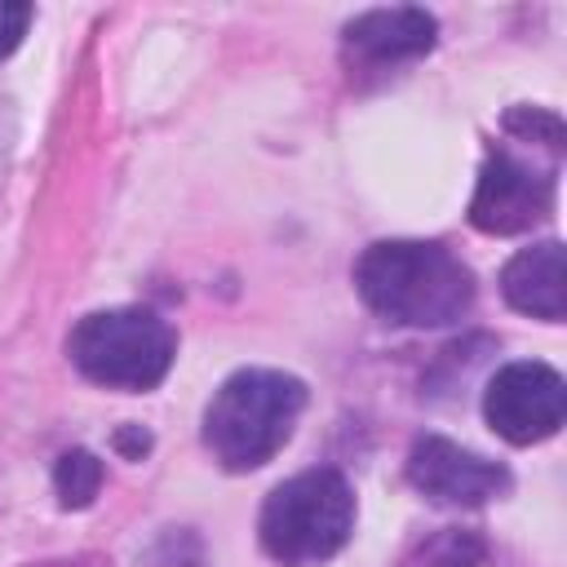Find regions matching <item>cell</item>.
<instances>
[{
	"label": "cell",
	"mask_w": 567,
	"mask_h": 567,
	"mask_svg": "<svg viewBox=\"0 0 567 567\" xmlns=\"http://www.w3.org/2000/svg\"><path fill=\"white\" fill-rule=\"evenodd\" d=\"M363 306L399 328H447L474 306L470 266L434 239H381L354 261Z\"/></svg>",
	"instance_id": "obj_1"
},
{
	"label": "cell",
	"mask_w": 567,
	"mask_h": 567,
	"mask_svg": "<svg viewBox=\"0 0 567 567\" xmlns=\"http://www.w3.org/2000/svg\"><path fill=\"white\" fill-rule=\"evenodd\" d=\"M509 142H496L478 168L470 221L483 235H518L549 217L558 159H563V120L540 106H514L505 115Z\"/></svg>",
	"instance_id": "obj_2"
},
{
	"label": "cell",
	"mask_w": 567,
	"mask_h": 567,
	"mask_svg": "<svg viewBox=\"0 0 567 567\" xmlns=\"http://www.w3.org/2000/svg\"><path fill=\"white\" fill-rule=\"evenodd\" d=\"M301 412L306 381L279 368H239L204 408V447L230 474L261 470L292 439Z\"/></svg>",
	"instance_id": "obj_3"
},
{
	"label": "cell",
	"mask_w": 567,
	"mask_h": 567,
	"mask_svg": "<svg viewBox=\"0 0 567 567\" xmlns=\"http://www.w3.org/2000/svg\"><path fill=\"white\" fill-rule=\"evenodd\" d=\"M354 532V492L337 470H301L284 478L257 518L261 549L284 567H319L346 549Z\"/></svg>",
	"instance_id": "obj_4"
},
{
	"label": "cell",
	"mask_w": 567,
	"mask_h": 567,
	"mask_svg": "<svg viewBox=\"0 0 567 567\" xmlns=\"http://www.w3.org/2000/svg\"><path fill=\"white\" fill-rule=\"evenodd\" d=\"M66 354L80 368V377H89L93 385L142 394L168 377L173 354H177V337L155 310L111 306V310L84 315L71 328Z\"/></svg>",
	"instance_id": "obj_5"
},
{
	"label": "cell",
	"mask_w": 567,
	"mask_h": 567,
	"mask_svg": "<svg viewBox=\"0 0 567 567\" xmlns=\"http://www.w3.org/2000/svg\"><path fill=\"white\" fill-rule=\"evenodd\" d=\"M563 412H567V385H563L558 368L536 363V359L505 363L483 390L487 425L514 447L554 439L563 425Z\"/></svg>",
	"instance_id": "obj_6"
},
{
	"label": "cell",
	"mask_w": 567,
	"mask_h": 567,
	"mask_svg": "<svg viewBox=\"0 0 567 567\" xmlns=\"http://www.w3.org/2000/svg\"><path fill=\"white\" fill-rule=\"evenodd\" d=\"M408 483L434 501V505H456L474 509L509 492V470L483 452H470L443 434H425L408 452Z\"/></svg>",
	"instance_id": "obj_7"
},
{
	"label": "cell",
	"mask_w": 567,
	"mask_h": 567,
	"mask_svg": "<svg viewBox=\"0 0 567 567\" xmlns=\"http://www.w3.org/2000/svg\"><path fill=\"white\" fill-rule=\"evenodd\" d=\"M434 40H439V22H434V13L416 9V4L368 9L341 27V49H346L350 66H372V71L416 62L434 49Z\"/></svg>",
	"instance_id": "obj_8"
},
{
	"label": "cell",
	"mask_w": 567,
	"mask_h": 567,
	"mask_svg": "<svg viewBox=\"0 0 567 567\" xmlns=\"http://www.w3.org/2000/svg\"><path fill=\"white\" fill-rule=\"evenodd\" d=\"M501 297L532 319L558 323L567 315V261L558 239H540L518 248L501 270Z\"/></svg>",
	"instance_id": "obj_9"
},
{
	"label": "cell",
	"mask_w": 567,
	"mask_h": 567,
	"mask_svg": "<svg viewBox=\"0 0 567 567\" xmlns=\"http://www.w3.org/2000/svg\"><path fill=\"white\" fill-rule=\"evenodd\" d=\"M403 567H496V558H492L487 540L474 532H439Z\"/></svg>",
	"instance_id": "obj_10"
},
{
	"label": "cell",
	"mask_w": 567,
	"mask_h": 567,
	"mask_svg": "<svg viewBox=\"0 0 567 567\" xmlns=\"http://www.w3.org/2000/svg\"><path fill=\"white\" fill-rule=\"evenodd\" d=\"M53 487H58V501L66 509H84L93 505V496L102 492V461L84 447H71L58 456L53 465Z\"/></svg>",
	"instance_id": "obj_11"
},
{
	"label": "cell",
	"mask_w": 567,
	"mask_h": 567,
	"mask_svg": "<svg viewBox=\"0 0 567 567\" xmlns=\"http://www.w3.org/2000/svg\"><path fill=\"white\" fill-rule=\"evenodd\" d=\"M137 567H204V540L190 527H164Z\"/></svg>",
	"instance_id": "obj_12"
},
{
	"label": "cell",
	"mask_w": 567,
	"mask_h": 567,
	"mask_svg": "<svg viewBox=\"0 0 567 567\" xmlns=\"http://www.w3.org/2000/svg\"><path fill=\"white\" fill-rule=\"evenodd\" d=\"M31 27V4H18V0H0V62L22 44Z\"/></svg>",
	"instance_id": "obj_13"
},
{
	"label": "cell",
	"mask_w": 567,
	"mask_h": 567,
	"mask_svg": "<svg viewBox=\"0 0 567 567\" xmlns=\"http://www.w3.org/2000/svg\"><path fill=\"white\" fill-rule=\"evenodd\" d=\"M115 447H120L124 456H133V461H142V452L151 447V439L142 434V425H133V430H120V434H115Z\"/></svg>",
	"instance_id": "obj_14"
}]
</instances>
